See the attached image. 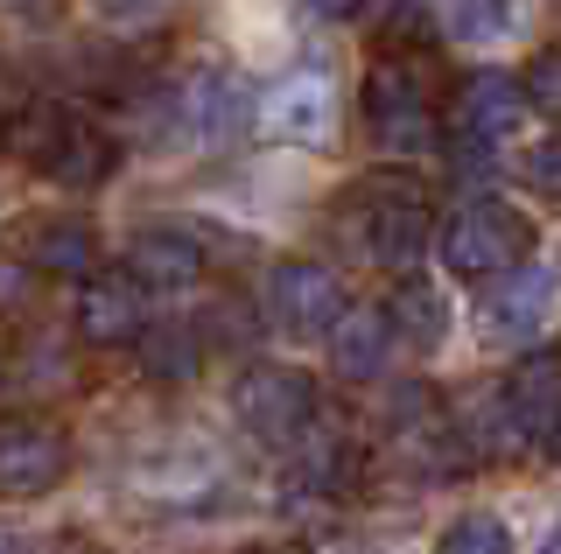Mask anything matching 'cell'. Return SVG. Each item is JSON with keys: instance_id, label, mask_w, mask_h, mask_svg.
Here are the masks:
<instances>
[{"instance_id": "obj_26", "label": "cell", "mask_w": 561, "mask_h": 554, "mask_svg": "<svg viewBox=\"0 0 561 554\" xmlns=\"http://www.w3.org/2000/svg\"><path fill=\"white\" fill-rule=\"evenodd\" d=\"M519 92H526V113H548V119H561V49H540V57L526 64Z\"/></svg>"}, {"instance_id": "obj_2", "label": "cell", "mask_w": 561, "mask_h": 554, "mask_svg": "<svg viewBox=\"0 0 561 554\" xmlns=\"http://www.w3.org/2000/svg\"><path fill=\"white\" fill-rule=\"evenodd\" d=\"M526 259H534V218L513 211V204H499V197L463 204V211L443 224V267L456 281H505Z\"/></svg>"}, {"instance_id": "obj_6", "label": "cell", "mask_w": 561, "mask_h": 554, "mask_svg": "<svg viewBox=\"0 0 561 554\" xmlns=\"http://www.w3.org/2000/svg\"><path fill=\"white\" fill-rule=\"evenodd\" d=\"M70 477V436L43 414L0 422V498H43Z\"/></svg>"}, {"instance_id": "obj_18", "label": "cell", "mask_w": 561, "mask_h": 554, "mask_svg": "<svg viewBox=\"0 0 561 554\" xmlns=\"http://www.w3.org/2000/svg\"><path fill=\"white\" fill-rule=\"evenodd\" d=\"M28 267H35V274H64V281H92V274H99V239H92V224H78V218L35 224Z\"/></svg>"}, {"instance_id": "obj_29", "label": "cell", "mask_w": 561, "mask_h": 554, "mask_svg": "<svg viewBox=\"0 0 561 554\" xmlns=\"http://www.w3.org/2000/svg\"><path fill=\"white\" fill-rule=\"evenodd\" d=\"M309 14H330V22H344V14H358V0H302Z\"/></svg>"}, {"instance_id": "obj_15", "label": "cell", "mask_w": 561, "mask_h": 554, "mask_svg": "<svg viewBox=\"0 0 561 554\" xmlns=\"http://www.w3.org/2000/svg\"><path fill=\"white\" fill-rule=\"evenodd\" d=\"M393 323H386L379 302H351L337 316V331H330V358H337L344 379H379L386 358H393Z\"/></svg>"}, {"instance_id": "obj_16", "label": "cell", "mask_w": 561, "mask_h": 554, "mask_svg": "<svg viewBox=\"0 0 561 554\" xmlns=\"http://www.w3.org/2000/svg\"><path fill=\"white\" fill-rule=\"evenodd\" d=\"M386 323H393V337L408 344V351H443L449 344V296L435 281H421V274H408V281L386 296Z\"/></svg>"}, {"instance_id": "obj_10", "label": "cell", "mask_w": 561, "mask_h": 554, "mask_svg": "<svg viewBox=\"0 0 561 554\" xmlns=\"http://www.w3.org/2000/svg\"><path fill=\"white\" fill-rule=\"evenodd\" d=\"M148 331V302H140V288L127 274H92V281H78V337L92 344V351H119V344H140Z\"/></svg>"}, {"instance_id": "obj_31", "label": "cell", "mask_w": 561, "mask_h": 554, "mask_svg": "<svg viewBox=\"0 0 561 554\" xmlns=\"http://www.w3.org/2000/svg\"><path fill=\"white\" fill-rule=\"evenodd\" d=\"M534 554H561V519H554L548 533H540V547H534Z\"/></svg>"}, {"instance_id": "obj_21", "label": "cell", "mask_w": 561, "mask_h": 554, "mask_svg": "<svg viewBox=\"0 0 561 554\" xmlns=\"http://www.w3.org/2000/svg\"><path fill=\"white\" fill-rule=\"evenodd\" d=\"M190 127L204 134V141H225V134L239 127V119H253V106H239V92H232V78H204L197 92H190Z\"/></svg>"}, {"instance_id": "obj_28", "label": "cell", "mask_w": 561, "mask_h": 554, "mask_svg": "<svg viewBox=\"0 0 561 554\" xmlns=\"http://www.w3.org/2000/svg\"><path fill=\"white\" fill-rule=\"evenodd\" d=\"M92 8L105 14V22H119V28H148V22H162L175 0H92Z\"/></svg>"}, {"instance_id": "obj_13", "label": "cell", "mask_w": 561, "mask_h": 554, "mask_svg": "<svg viewBox=\"0 0 561 554\" xmlns=\"http://www.w3.org/2000/svg\"><path fill=\"white\" fill-rule=\"evenodd\" d=\"M288 449H295L288 484L302 498H344L351 484H358V471H365V449L351 442L344 428H309V436H295Z\"/></svg>"}, {"instance_id": "obj_12", "label": "cell", "mask_w": 561, "mask_h": 554, "mask_svg": "<svg viewBox=\"0 0 561 554\" xmlns=\"http://www.w3.org/2000/svg\"><path fill=\"white\" fill-rule=\"evenodd\" d=\"M548 309H554V274L540 267V259H526V267L505 274V281H491V296H484V337L519 344V337L548 331Z\"/></svg>"}, {"instance_id": "obj_17", "label": "cell", "mask_w": 561, "mask_h": 554, "mask_svg": "<svg viewBox=\"0 0 561 554\" xmlns=\"http://www.w3.org/2000/svg\"><path fill=\"white\" fill-rule=\"evenodd\" d=\"M70 127V106H57V99H28V106H14L8 119H0V154L22 169H43L49 154H57Z\"/></svg>"}, {"instance_id": "obj_7", "label": "cell", "mask_w": 561, "mask_h": 554, "mask_svg": "<svg viewBox=\"0 0 561 554\" xmlns=\"http://www.w3.org/2000/svg\"><path fill=\"white\" fill-rule=\"evenodd\" d=\"M443 119H449V141L499 154V141L526 119V92H519V78H505V71H470V78H456Z\"/></svg>"}, {"instance_id": "obj_25", "label": "cell", "mask_w": 561, "mask_h": 554, "mask_svg": "<svg viewBox=\"0 0 561 554\" xmlns=\"http://www.w3.org/2000/svg\"><path fill=\"white\" fill-rule=\"evenodd\" d=\"M358 14L373 22L379 43H408L421 22H428V0H358Z\"/></svg>"}, {"instance_id": "obj_20", "label": "cell", "mask_w": 561, "mask_h": 554, "mask_svg": "<svg viewBox=\"0 0 561 554\" xmlns=\"http://www.w3.org/2000/svg\"><path fill=\"white\" fill-rule=\"evenodd\" d=\"M428 14L443 22V36L449 43H491V36H505V0H428Z\"/></svg>"}, {"instance_id": "obj_24", "label": "cell", "mask_w": 561, "mask_h": 554, "mask_svg": "<svg viewBox=\"0 0 561 554\" xmlns=\"http://www.w3.org/2000/svg\"><path fill=\"white\" fill-rule=\"evenodd\" d=\"M35 302H43V274H35L28 259L0 253V316L22 323V316H35Z\"/></svg>"}, {"instance_id": "obj_11", "label": "cell", "mask_w": 561, "mask_h": 554, "mask_svg": "<svg viewBox=\"0 0 561 554\" xmlns=\"http://www.w3.org/2000/svg\"><path fill=\"white\" fill-rule=\"evenodd\" d=\"M127 281L140 288V296H175V288H197L204 281V246L190 232H175V224H154V232H134L127 246Z\"/></svg>"}, {"instance_id": "obj_3", "label": "cell", "mask_w": 561, "mask_h": 554, "mask_svg": "<svg viewBox=\"0 0 561 554\" xmlns=\"http://www.w3.org/2000/svg\"><path fill=\"white\" fill-rule=\"evenodd\" d=\"M358 119L386 154H414L435 141V92L414 57H379L358 84Z\"/></svg>"}, {"instance_id": "obj_5", "label": "cell", "mask_w": 561, "mask_h": 554, "mask_svg": "<svg viewBox=\"0 0 561 554\" xmlns=\"http://www.w3.org/2000/svg\"><path fill=\"white\" fill-rule=\"evenodd\" d=\"M344 274L323 267V259H280L267 274V316L288 337H330L344 316Z\"/></svg>"}, {"instance_id": "obj_9", "label": "cell", "mask_w": 561, "mask_h": 554, "mask_svg": "<svg viewBox=\"0 0 561 554\" xmlns=\"http://www.w3.org/2000/svg\"><path fill=\"white\" fill-rule=\"evenodd\" d=\"M505 414L519 442H554L561 436V344H534L505 379Z\"/></svg>"}, {"instance_id": "obj_22", "label": "cell", "mask_w": 561, "mask_h": 554, "mask_svg": "<svg viewBox=\"0 0 561 554\" xmlns=\"http://www.w3.org/2000/svg\"><path fill=\"white\" fill-rule=\"evenodd\" d=\"M435 554H513V533H505V519H491V512H463V519L443 527Z\"/></svg>"}, {"instance_id": "obj_8", "label": "cell", "mask_w": 561, "mask_h": 554, "mask_svg": "<svg viewBox=\"0 0 561 554\" xmlns=\"http://www.w3.org/2000/svg\"><path fill=\"white\" fill-rule=\"evenodd\" d=\"M253 127L267 134V141H295V148L330 141V127H337L330 78L323 71H295V78L267 84V99H253Z\"/></svg>"}, {"instance_id": "obj_14", "label": "cell", "mask_w": 561, "mask_h": 554, "mask_svg": "<svg viewBox=\"0 0 561 554\" xmlns=\"http://www.w3.org/2000/svg\"><path fill=\"white\" fill-rule=\"evenodd\" d=\"M113 169H119V134L84 119V113H70V127H64L57 154L43 162V176L57 189H99V183H113Z\"/></svg>"}, {"instance_id": "obj_30", "label": "cell", "mask_w": 561, "mask_h": 554, "mask_svg": "<svg viewBox=\"0 0 561 554\" xmlns=\"http://www.w3.org/2000/svg\"><path fill=\"white\" fill-rule=\"evenodd\" d=\"M0 554H43V547H35L28 533H8V527H0Z\"/></svg>"}, {"instance_id": "obj_1", "label": "cell", "mask_w": 561, "mask_h": 554, "mask_svg": "<svg viewBox=\"0 0 561 554\" xmlns=\"http://www.w3.org/2000/svg\"><path fill=\"white\" fill-rule=\"evenodd\" d=\"M344 232L358 239V253L373 259V267L414 274V259L428 253V239H435V204L414 176L386 169V176H365L344 197Z\"/></svg>"}, {"instance_id": "obj_19", "label": "cell", "mask_w": 561, "mask_h": 554, "mask_svg": "<svg viewBox=\"0 0 561 554\" xmlns=\"http://www.w3.org/2000/svg\"><path fill=\"white\" fill-rule=\"evenodd\" d=\"M134 351H140V372H148L154 386H190L197 366H204V344H197L190 323H148Z\"/></svg>"}, {"instance_id": "obj_27", "label": "cell", "mask_w": 561, "mask_h": 554, "mask_svg": "<svg viewBox=\"0 0 561 554\" xmlns=\"http://www.w3.org/2000/svg\"><path fill=\"white\" fill-rule=\"evenodd\" d=\"M526 183H534L548 204H561V134H554V141H540L534 154H526Z\"/></svg>"}, {"instance_id": "obj_32", "label": "cell", "mask_w": 561, "mask_h": 554, "mask_svg": "<svg viewBox=\"0 0 561 554\" xmlns=\"http://www.w3.org/2000/svg\"><path fill=\"white\" fill-rule=\"evenodd\" d=\"M548 449H554V457H561V436H554V442H548Z\"/></svg>"}, {"instance_id": "obj_23", "label": "cell", "mask_w": 561, "mask_h": 554, "mask_svg": "<svg viewBox=\"0 0 561 554\" xmlns=\"http://www.w3.org/2000/svg\"><path fill=\"white\" fill-rule=\"evenodd\" d=\"M197 344H204V351H239V344H253V309H245L239 296H225L218 309H204Z\"/></svg>"}, {"instance_id": "obj_4", "label": "cell", "mask_w": 561, "mask_h": 554, "mask_svg": "<svg viewBox=\"0 0 561 554\" xmlns=\"http://www.w3.org/2000/svg\"><path fill=\"white\" fill-rule=\"evenodd\" d=\"M232 414L253 442H280L288 449L295 436H309L316 414H323V386L302 366H274V358H253L232 386Z\"/></svg>"}]
</instances>
